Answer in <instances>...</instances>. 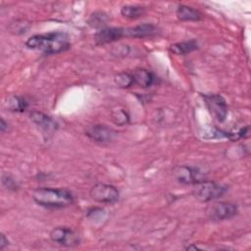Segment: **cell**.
<instances>
[{
  "mask_svg": "<svg viewBox=\"0 0 251 251\" xmlns=\"http://www.w3.org/2000/svg\"><path fill=\"white\" fill-rule=\"evenodd\" d=\"M173 172L176 179L183 184H196L206 179L199 169L190 166H177Z\"/></svg>",
  "mask_w": 251,
  "mask_h": 251,
  "instance_id": "7",
  "label": "cell"
},
{
  "mask_svg": "<svg viewBox=\"0 0 251 251\" xmlns=\"http://www.w3.org/2000/svg\"><path fill=\"white\" fill-rule=\"evenodd\" d=\"M176 17L180 21H200L202 19V14L192 7L179 5L176 9Z\"/></svg>",
  "mask_w": 251,
  "mask_h": 251,
  "instance_id": "14",
  "label": "cell"
},
{
  "mask_svg": "<svg viewBox=\"0 0 251 251\" xmlns=\"http://www.w3.org/2000/svg\"><path fill=\"white\" fill-rule=\"evenodd\" d=\"M2 182L3 184L8 188V189H16L18 187L17 185V182L10 176H3V178H2Z\"/></svg>",
  "mask_w": 251,
  "mask_h": 251,
  "instance_id": "21",
  "label": "cell"
},
{
  "mask_svg": "<svg viewBox=\"0 0 251 251\" xmlns=\"http://www.w3.org/2000/svg\"><path fill=\"white\" fill-rule=\"evenodd\" d=\"M237 206L230 202L218 201L208 205L206 215L212 221H224L234 217L237 214Z\"/></svg>",
  "mask_w": 251,
  "mask_h": 251,
  "instance_id": "4",
  "label": "cell"
},
{
  "mask_svg": "<svg viewBox=\"0 0 251 251\" xmlns=\"http://www.w3.org/2000/svg\"><path fill=\"white\" fill-rule=\"evenodd\" d=\"M126 36L124 27H105L95 34V41L98 44H107L117 41Z\"/></svg>",
  "mask_w": 251,
  "mask_h": 251,
  "instance_id": "10",
  "label": "cell"
},
{
  "mask_svg": "<svg viewBox=\"0 0 251 251\" xmlns=\"http://www.w3.org/2000/svg\"><path fill=\"white\" fill-rule=\"evenodd\" d=\"M89 195L92 200L98 203L113 204L119 200L120 192L119 190L111 184L97 183L91 187Z\"/></svg>",
  "mask_w": 251,
  "mask_h": 251,
  "instance_id": "5",
  "label": "cell"
},
{
  "mask_svg": "<svg viewBox=\"0 0 251 251\" xmlns=\"http://www.w3.org/2000/svg\"><path fill=\"white\" fill-rule=\"evenodd\" d=\"M112 120L118 126H125L128 123L129 117L124 109H119L112 112Z\"/></svg>",
  "mask_w": 251,
  "mask_h": 251,
  "instance_id": "19",
  "label": "cell"
},
{
  "mask_svg": "<svg viewBox=\"0 0 251 251\" xmlns=\"http://www.w3.org/2000/svg\"><path fill=\"white\" fill-rule=\"evenodd\" d=\"M226 191V187L212 181V180H202L194 184L193 195L203 202L213 201L222 197Z\"/></svg>",
  "mask_w": 251,
  "mask_h": 251,
  "instance_id": "3",
  "label": "cell"
},
{
  "mask_svg": "<svg viewBox=\"0 0 251 251\" xmlns=\"http://www.w3.org/2000/svg\"><path fill=\"white\" fill-rule=\"evenodd\" d=\"M198 48V43L196 40L191 39L189 41H182L172 44L170 46V51L176 55H185Z\"/></svg>",
  "mask_w": 251,
  "mask_h": 251,
  "instance_id": "15",
  "label": "cell"
},
{
  "mask_svg": "<svg viewBox=\"0 0 251 251\" xmlns=\"http://www.w3.org/2000/svg\"><path fill=\"white\" fill-rule=\"evenodd\" d=\"M108 20V17L105 13H102V12H95L93 13L89 20H88V24L91 25V26H94V27H97V26H101L103 25L106 24Z\"/></svg>",
  "mask_w": 251,
  "mask_h": 251,
  "instance_id": "20",
  "label": "cell"
},
{
  "mask_svg": "<svg viewBox=\"0 0 251 251\" xmlns=\"http://www.w3.org/2000/svg\"><path fill=\"white\" fill-rule=\"evenodd\" d=\"M26 47L40 50L45 54H58L70 48V38L65 31H51L34 34L25 41Z\"/></svg>",
  "mask_w": 251,
  "mask_h": 251,
  "instance_id": "1",
  "label": "cell"
},
{
  "mask_svg": "<svg viewBox=\"0 0 251 251\" xmlns=\"http://www.w3.org/2000/svg\"><path fill=\"white\" fill-rule=\"evenodd\" d=\"M9 244L8 239L5 237V235L3 233H1L0 235V249H4L5 246H7Z\"/></svg>",
  "mask_w": 251,
  "mask_h": 251,
  "instance_id": "22",
  "label": "cell"
},
{
  "mask_svg": "<svg viewBox=\"0 0 251 251\" xmlns=\"http://www.w3.org/2000/svg\"><path fill=\"white\" fill-rule=\"evenodd\" d=\"M32 199L39 206L58 209L72 205L75 201L74 195L65 188L38 187L32 192Z\"/></svg>",
  "mask_w": 251,
  "mask_h": 251,
  "instance_id": "2",
  "label": "cell"
},
{
  "mask_svg": "<svg viewBox=\"0 0 251 251\" xmlns=\"http://www.w3.org/2000/svg\"><path fill=\"white\" fill-rule=\"evenodd\" d=\"M123 17L130 20H136L145 14V8L139 5H125L121 9Z\"/></svg>",
  "mask_w": 251,
  "mask_h": 251,
  "instance_id": "17",
  "label": "cell"
},
{
  "mask_svg": "<svg viewBox=\"0 0 251 251\" xmlns=\"http://www.w3.org/2000/svg\"><path fill=\"white\" fill-rule=\"evenodd\" d=\"M6 107L8 110L13 112L22 113L27 108L26 100L19 95H11L6 100Z\"/></svg>",
  "mask_w": 251,
  "mask_h": 251,
  "instance_id": "16",
  "label": "cell"
},
{
  "mask_svg": "<svg viewBox=\"0 0 251 251\" xmlns=\"http://www.w3.org/2000/svg\"><path fill=\"white\" fill-rule=\"evenodd\" d=\"M85 135L96 142L106 143L112 141L116 137L117 132L105 125H93L85 129Z\"/></svg>",
  "mask_w": 251,
  "mask_h": 251,
  "instance_id": "9",
  "label": "cell"
},
{
  "mask_svg": "<svg viewBox=\"0 0 251 251\" xmlns=\"http://www.w3.org/2000/svg\"><path fill=\"white\" fill-rule=\"evenodd\" d=\"M157 33V27L153 24L145 23L132 27L126 28V36L134 38H144Z\"/></svg>",
  "mask_w": 251,
  "mask_h": 251,
  "instance_id": "12",
  "label": "cell"
},
{
  "mask_svg": "<svg viewBox=\"0 0 251 251\" xmlns=\"http://www.w3.org/2000/svg\"><path fill=\"white\" fill-rule=\"evenodd\" d=\"M132 77H133V82L134 84L142 87V88H147L152 86L155 83L156 76L155 75L143 68H139L134 70L132 73Z\"/></svg>",
  "mask_w": 251,
  "mask_h": 251,
  "instance_id": "13",
  "label": "cell"
},
{
  "mask_svg": "<svg viewBox=\"0 0 251 251\" xmlns=\"http://www.w3.org/2000/svg\"><path fill=\"white\" fill-rule=\"evenodd\" d=\"M50 238L53 242L66 247L75 246L80 241L78 234L66 226L54 227L50 232Z\"/></svg>",
  "mask_w": 251,
  "mask_h": 251,
  "instance_id": "8",
  "label": "cell"
},
{
  "mask_svg": "<svg viewBox=\"0 0 251 251\" xmlns=\"http://www.w3.org/2000/svg\"><path fill=\"white\" fill-rule=\"evenodd\" d=\"M114 80H115V83L119 87H122V88H128V87L134 85L131 73H126V72L120 73L115 75Z\"/></svg>",
  "mask_w": 251,
  "mask_h": 251,
  "instance_id": "18",
  "label": "cell"
},
{
  "mask_svg": "<svg viewBox=\"0 0 251 251\" xmlns=\"http://www.w3.org/2000/svg\"><path fill=\"white\" fill-rule=\"evenodd\" d=\"M203 99L215 119L220 123L225 122L228 112L226 99L220 94H205L203 95Z\"/></svg>",
  "mask_w": 251,
  "mask_h": 251,
  "instance_id": "6",
  "label": "cell"
},
{
  "mask_svg": "<svg viewBox=\"0 0 251 251\" xmlns=\"http://www.w3.org/2000/svg\"><path fill=\"white\" fill-rule=\"evenodd\" d=\"M29 118L37 126H39L45 132H52L58 128V124L56 123V121L44 113L32 111L29 114Z\"/></svg>",
  "mask_w": 251,
  "mask_h": 251,
  "instance_id": "11",
  "label": "cell"
},
{
  "mask_svg": "<svg viewBox=\"0 0 251 251\" xmlns=\"http://www.w3.org/2000/svg\"><path fill=\"white\" fill-rule=\"evenodd\" d=\"M8 128V124L4 121V119L2 118L1 119V124H0V130L2 131V132H4L6 129Z\"/></svg>",
  "mask_w": 251,
  "mask_h": 251,
  "instance_id": "23",
  "label": "cell"
}]
</instances>
